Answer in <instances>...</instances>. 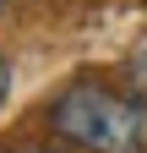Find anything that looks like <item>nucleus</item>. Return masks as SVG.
Wrapping results in <instances>:
<instances>
[{
    "label": "nucleus",
    "instance_id": "nucleus-1",
    "mask_svg": "<svg viewBox=\"0 0 147 153\" xmlns=\"http://www.w3.org/2000/svg\"><path fill=\"white\" fill-rule=\"evenodd\" d=\"M54 137L82 153H142L147 148V104L136 93H120L109 82H71L49 104Z\"/></svg>",
    "mask_w": 147,
    "mask_h": 153
},
{
    "label": "nucleus",
    "instance_id": "nucleus-2",
    "mask_svg": "<svg viewBox=\"0 0 147 153\" xmlns=\"http://www.w3.org/2000/svg\"><path fill=\"white\" fill-rule=\"evenodd\" d=\"M11 93V66H6V55H0V99Z\"/></svg>",
    "mask_w": 147,
    "mask_h": 153
},
{
    "label": "nucleus",
    "instance_id": "nucleus-3",
    "mask_svg": "<svg viewBox=\"0 0 147 153\" xmlns=\"http://www.w3.org/2000/svg\"><path fill=\"white\" fill-rule=\"evenodd\" d=\"M6 153H49V148H6Z\"/></svg>",
    "mask_w": 147,
    "mask_h": 153
},
{
    "label": "nucleus",
    "instance_id": "nucleus-4",
    "mask_svg": "<svg viewBox=\"0 0 147 153\" xmlns=\"http://www.w3.org/2000/svg\"><path fill=\"white\" fill-rule=\"evenodd\" d=\"M0 6H6V0H0Z\"/></svg>",
    "mask_w": 147,
    "mask_h": 153
}]
</instances>
